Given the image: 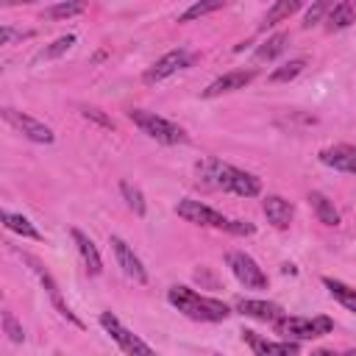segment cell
Masks as SVG:
<instances>
[{"instance_id": "obj_1", "label": "cell", "mask_w": 356, "mask_h": 356, "mask_svg": "<svg viewBox=\"0 0 356 356\" xmlns=\"http://www.w3.org/2000/svg\"><path fill=\"white\" fill-rule=\"evenodd\" d=\"M167 298H170V303H172L178 312H184L186 317L200 320V323H220V320H225V317L231 314V309H228L222 300L203 298V295H197V292L189 289V286H170Z\"/></svg>"}, {"instance_id": "obj_2", "label": "cell", "mask_w": 356, "mask_h": 356, "mask_svg": "<svg viewBox=\"0 0 356 356\" xmlns=\"http://www.w3.org/2000/svg\"><path fill=\"white\" fill-rule=\"evenodd\" d=\"M128 117H131V122H134L142 134H147L150 139H156V142H161V145H181V142L186 139V134H184V128H181V125H175V122H170V120L159 117L156 111L131 108V111H128Z\"/></svg>"}, {"instance_id": "obj_3", "label": "cell", "mask_w": 356, "mask_h": 356, "mask_svg": "<svg viewBox=\"0 0 356 356\" xmlns=\"http://www.w3.org/2000/svg\"><path fill=\"white\" fill-rule=\"evenodd\" d=\"M334 328V323L328 317H278L275 320V331L284 339H314L323 337Z\"/></svg>"}, {"instance_id": "obj_4", "label": "cell", "mask_w": 356, "mask_h": 356, "mask_svg": "<svg viewBox=\"0 0 356 356\" xmlns=\"http://www.w3.org/2000/svg\"><path fill=\"white\" fill-rule=\"evenodd\" d=\"M225 261H228L234 278H236L242 286H248V289H267V275H264V270L256 264V259H250V256L242 253V250H231V253L225 256Z\"/></svg>"}, {"instance_id": "obj_5", "label": "cell", "mask_w": 356, "mask_h": 356, "mask_svg": "<svg viewBox=\"0 0 356 356\" xmlns=\"http://www.w3.org/2000/svg\"><path fill=\"white\" fill-rule=\"evenodd\" d=\"M175 214L184 217L186 222H195V225H209V228H228V220L214 211L211 206L200 203V200H192V197H184L175 203Z\"/></svg>"}, {"instance_id": "obj_6", "label": "cell", "mask_w": 356, "mask_h": 356, "mask_svg": "<svg viewBox=\"0 0 356 356\" xmlns=\"http://www.w3.org/2000/svg\"><path fill=\"white\" fill-rule=\"evenodd\" d=\"M100 325H103L106 334L120 345V350H125V353H142V356H150V353H153V348L145 345L136 334H131V331H128L111 312H103V314H100Z\"/></svg>"}, {"instance_id": "obj_7", "label": "cell", "mask_w": 356, "mask_h": 356, "mask_svg": "<svg viewBox=\"0 0 356 356\" xmlns=\"http://www.w3.org/2000/svg\"><path fill=\"white\" fill-rule=\"evenodd\" d=\"M3 117H6V122H8L11 128H17V131H19L25 139H31V142L50 145V142L56 139V134H53L44 122L33 120L31 114H22V111H14V108H3Z\"/></svg>"}, {"instance_id": "obj_8", "label": "cell", "mask_w": 356, "mask_h": 356, "mask_svg": "<svg viewBox=\"0 0 356 356\" xmlns=\"http://www.w3.org/2000/svg\"><path fill=\"white\" fill-rule=\"evenodd\" d=\"M108 245H111V250H114L117 264L122 267V273H125L128 278H134L136 284H147V270L142 267V261H139V256L134 253V248H128V242L120 239V236H108Z\"/></svg>"}, {"instance_id": "obj_9", "label": "cell", "mask_w": 356, "mask_h": 356, "mask_svg": "<svg viewBox=\"0 0 356 356\" xmlns=\"http://www.w3.org/2000/svg\"><path fill=\"white\" fill-rule=\"evenodd\" d=\"M189 61H192V56H189L186 50H181V47H178V50H170V53H164V56L145 72V83H159V81L175 75L178 70L189 67Z\"/></svg>"}, {"instance_id": "obj_10", "label": "cell", "mask_w": 356, "mask_h": 356, "mask_svg": "<svg viewBox=\"0 0 356 356\" xmlns=\"http://www.w3.org/2000/svg\"><path fill=\"white\" fill-rule=\"evenodd\" d=\"M197 172H200V178H203V184H209V186H214V189H222V192H228V186H231V175H234V167L231 164H225V161H220V159H203L200 164H197Z\"/></svg>"}, {"instance_id": "obj_11", "label": "cell", "mask_w": 356, "mask_h": 356, "mask_svg": "<svg viewBox=\"0 0 356 356\" xmlns=\"http://www.w3.org/2000/svg\"><path fill=\"white\" fill-rule=\"evenodd\" d=\"M253 70H234V72H225L220 75L217 81H211L206 89H203V97H217V95H225V92H234V89H245L250 81H253Z\"/></svg>"}, {"instance_id": "obj_12", "label": "cell", "mask_w": 356, "mask_h": 356, "mask_svg": "<svg viewBox=\"0 0 356 356\" xmlns=\"http://www.w3.org/2000/svg\"><path fill=\"white\" fill-rule=\"evenodd\" d=\"M236 312L245 314V317H253V320H261V323H275L284 309L278 303H270V300H253V298H239L236 300Z\"/></svg>"}, {"instance_id": "obj_13", "label": "cell", "mask_w": 356, "mask_h": 356, "mask_svg": "<svg viewBox=\"0 0 356 356\" xmlns=\"http://www.w3.org/2000/svg\"><path fill=\"white\" fill-rule=\"evenodd\" d=\"M261 211H264L267 222H273L275 228H286L292 222V214H295L292 203L286 197H281V195H267L264 203H261Z\"/></svg>"}, {"instance_id": "obj_14", "label": "cell", "mask_w": 356, "mask_h": 356, "mask_svg": "<svg viewBox=\"0 0 356 356\" xmlns=\"http://www.w3.org/2000/svg\"><path fill=\"white\" fill-rule=\"evenodd\" d=\"M320 161L334 167V170L356 175V147H350V145H334V147L320 150Z\"/></svg>"}, {"instance_id": "obj_15", "label": "cell", "mask_w": 356, "mask_h": 356, "mask_svg": "<svg viewBox=\"0 0 356 356\" xmlns=\"http://www.w3.org/2000/svg\"><path fill=\"white\" fill-rule=\"evenodd\" d=\"M70 234H72V242H75V248H78V253H81V259H83L86 270H89L92 275H100L103 261H100V253H97L95 242H92V239H89V236L81 231V228H72Z\"/></svg>"}, {"instance_id": "obj_16", "label": "cell", "mask_w": 356, "mask_h": 356, "mask_svg": "<svg viewBox=\"0 0 356 356\" xmlns=\"http://www.w3.org/2000/svg\"><path fill=\"white\" fill-rule=\"evenodd\" d=\"M242 339L250 345L253 353H300V345L295 339H284V342H270L256 337L253 331H242Z\"/></svg>"}, {"instance_id": "obj_17", "label": "cell", "mask_w": 356, "mask_h": 356, "mask_svg": "<svg viewBox=\"0 0 356 356\" xmlns=\"http://www.w3.org/2000/svg\"><path fill=\"white\" fill-rule=\"evenodd\" d=\"M356 22V0H339L328 11V31H342Z\"/></svg>"}, {"instance_id": "obj_18", "label": "cell", "mask_w": 356, "mask_h": 356, "mask_svg": "<svg viewBox=\"0 0 356 356\" xmlns=\"http://www.w3.org/2000/svg\"><path fill=\"white\" fill-rule=\"evenodd\" d=\"M228 192L234 195H242V197H253L261 192V181L253 175V172H245V170H236L234 167V175H231V186Z\"/></svg>"}, {"instance_id": "obj_19", "label": "cell", "mask_w": 356, "mask_h": 356, "mask_svg": "<svg viewBox=\"0 0 356 356\" xmlns=\"http://www.w3.org/2000/svg\"><path fill=\"white\" fill-rule=\"evenodd\" d=\"M309 203H312V209H314V214H317V220L323 225H339V211L334 209V203L323 192H312Z\"/></svg>"}, {"instance_id": "obj_20", "label": "cell", "mask_w": 356, "mask_h": 356, "mask_svg": "<svg viewBox=\"0 0 356 356\" xmlns=\"http://www.w3.org/2000/svg\"><path fill=\"white\" fill-rule=\"evenodd\" d=\"M300 6H303V0H275V3L270 6V11L264 14V28H273V25L284 22V19L292 17Z\"/></svg>"}, {"instance_id": "obj_21", "label": "cell", "mask_w": 356, "mask_h": 356, "mask_svg": "<svg viewBox=\"0 0 356 356\" xmlns=\"http://www.w3.org/2000/svg\"><path fill=\"white\" fill-rule=\"evenodd\" d=\"M323 284L328 286V292H331L334 300H339L348 312H356V289L353 286H348V284H342L337 278H323Z\"/></svg>"}, {"instance_id": "obj_22", "label": "cell", "mask_w": 356, "mask_h": 356, "mask_svg": "<svg viewBox=\"0 0 356 356\" xmlns=\"http://www.w3.org/2000/svg\"><path fill=\"white\" fill-rule=\"evenodd\" d=\"M0 217H3V225H6L8 231H17V234H22V236H28V239H42V234L33 228V222H31L28 217L14 214V211H3Z\"/></svg>"}, {"instance_id": "obj_23", "label": "cell", "mask_w": 356, "mask_h": 356, "mask_svg": "<svg viewBox=\"0 0 356 356\" xmlns=\"http://www.w3.org/2000/svg\"><path fill=\"white\" fill-rule=\"evenodd\" d=\"M86 3L89 0H64V3H56L53 8L44 11L47 19H70V17H78L86 11Z\"/></svg>"}, {"instance_id": "obj_24", "label": "cell", "mask_w": 356, "mask_h": 356, "mask_svg": "<svg viewBox=\"0 0 356 356\" xmlns=\"http://www.w3.org/2000/svg\"><path fill=\"white\" fill-rule=\"evenodd\" d=\"M286 42H289V36H286V33H273V36H270L259 50H256V61H273L275 56H281V53H284Z\"/></svg>"}, {"instance_id": "obj_25", "label": "cell", "mask_w": 356, "mask_h": 356, "mask_svg": "<svg viewBox=\"0 0 356 356\" xmlns=\"http://www.w3.org/2000/svg\"><path fill=\"white\" fill-rule=\"evenodd\" d=\"M225 6V0H197V3H192L181 17H178V22H192V19H200V17H206V14H211V11H217V8H222Z\"/></svg>"}, {"instance_id": "obj_26", "label": "cell", "mask_w": 356, "mask_h": 356, "mask_svg": "<svg viewBox=\"0 0 356 356\" xmlns=\"http://www.w3.org/2000/svg\"><path fill=\"white\" fill-rule=\"evenodd\" d=\"M120 192H122V197H125V203H128V209L136 214V217H142L145 214V195H142V189L139 186H134V184H128V181H120Z\"/></svg>"}, {"instance_id": "obj_27", "label": "cell", "mask_w": 356, "mask_h": 356, "mask_svg": "<svg viewBox=\"0 0 356 356\" xmlns=\"http://www.w3.org/2000/svg\"><path fill=\"white\" fill-rule=\"evenodd\" d=\"M303 67H306V61H303V58H292L289 64H284V67H278V70H273V72H270V83L292 81V78H298V75L303 72Z\"/></svg>"}, {"instance_id": "obj_28", "label": "cell", "mask_w": 356, "mask_h": 356, "mask_svg": "<svg viewBox=\"0 0 356 356\" xmlns=\"http://www.w3.org/2000/svg\"><path fill=\"white\" fill-rule=\"evenodd\" d=\"M3 334H8V339H11V342H22V339H25L22 325L17 323V317H14L8 309L3 312Z\"/></svg>"}, {"instance_id": "obj_29", "label": "cell", "mask_w": 356, "mask_h": 356, "mask_svg": "<svg viewBox=\"0 0 356 356\" xmlns=\"http://www.w3.org/2000/svg\"><path fill=\"white\" fill-rule=\"evenodd\" d=\"M331 6H334V0H314V6L306 11V19H303V25H306V28L317 25V22H320V17H323L325 11H331Z\"/></svg>"}, {"instance_id": "obj_30", "label": "cell", "mask_w": 356, "mask_h": 356, "mask_svg": "<svg viewBox=\"0 0 356 356\" xmlns=\"http://www.w3.org/2000/svg\"><path fill=\"white\" fill-rule=\"evenodd\" d=\"M72 44H75V36H72V33H67V36H61V39H56V42H53V47H47V50L42 53V56H44V58H56V56H61V53H67V50H70Z\"/></svg>"}, {"instance_id": "obj_31", "label": "cell", "mask_w": 356, "mask_h": 356, "mask_svg": "<svg viewBox=\"0 0 356 356\" xmlns=\"http://www.w3.org/2000/svg\"><path fill=\"white\" fill-rule=\"evenodd\" d=\"M81 114H83L86 120H95V122H97V125H103V128H114V122H111L100 108H89V106H83V108H81Z\"/></svg>"}, {"instance_id": "obj_32", "label": "cell", "mask_w": 356, "mask_h": 356, "mask_svg": "<svg viewBox=\"0 0 356 356\" xmlns=\"http://www.w3.org/2000/svg\"><path fill=\"white\" fill-rule=\"evenodd\" d=\"M225 231H231V234H236V236H248V234H253L256 228H253V222H248V220H228V228Z\"/></svg>"}, {"instance_id": "obj_33", "label": "cell", "mask_w": 356, "mask_h": 356, "mask_svg": "<svg viewBox=\"0 0 356 356\" xmlns=\"http://www.w3.org/2000/svg\"><path fill=\"white\" fill-rule=\"evenodd\" d=\"M22 36H28L25 31H14L11 25H3V31H0V42L3 44H11L14 39H22Z\"/></svg>"}, {"instance_id": "obj_34", "label": "cell", "mask_w": 356, "mask_h": 356, "mask_svg": "<svg viewBox=\"0 0 356 356\" xmlns=\"http://www.w3.org/2000/svg\"><path fill=\"white\" fill-rule=\"evenodd\" d=\"M3 6H19V3H36V0H0Z\"/></svg>"}]
</instances>
